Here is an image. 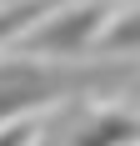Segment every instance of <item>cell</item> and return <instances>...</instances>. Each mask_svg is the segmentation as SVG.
<instances>
[{"mask_svg": "<svg viewBox=\"0 0 140 146\" xmlns=\"http://www.w3.org/2000/svg\"><path fill=\"white\" fill-rule=\"evenodd\" d=\"M125 71H55V66H5L0 71V126L5 121L30 116L35 106H50L60 96H75V91L105 86V81H120Z\"/></svg>", "mask_w": 140, "mask_h": 146, "instance_id": "1", "label": "cell"}, {"mask_svg": "<svg viewBox=\"0 0 140 146\" xmlns=\"http://www.w3.org/2000/svg\"><path fill=\"white\" fill-rule=\"evenodd\" d=\"M100 30H105V5L90 0V5H75V10H65V15H50V20L25 40L20 56H85Z\"/></svg>", "mask_w": 140, "mask_h": 146, "instance_id": "2", "label": "cell"}, {"mask_svg": "<svg viewBox=\"0 0 140 146\" xmlns=\"http://www.w3.org/2000/svg\"><path fill=\"white\" fill-rule=\"evenodd\" d=\"M140 141V121L135 116H100L90 126L70 136V146H135Z\"/></svg>", "mask_w": 140, "mask_h": 146, "instance_id": "3", "label": "cell"}, {"mask_svg": "<svg viewBox=\"0 0 140 146\" xmlns=\"http://www.w3.org/2000/svg\"><path fill=\"white\" fill-rule=\"evenodd\" d=\"M95 45H100V50H115V56L140 50V10H130V15H120L115 25H105V30L95 35Z\"/></svg>", "mask_w": 140, "mask_h": 146, "instance_id": "4", "label": "cell"}, {"mask_svg": "<svg viewBox=\"0 0 140 146\" xmlns=\"http://www.w3.org/2000/svg\"><path fill=\"white\" fill-rule=\"evenodd\" d=\"M40 10H45V0H20V5H10V10H0V40L20 35V30H25Z\"/></svg>", "mask_w": 140, "mask_h": 146, "instance_id": "5", "label": "cell"}, {"mask_svg": "<svg viewBox=\"0 0 140 146\" xmlns=\"http://www.w3.org/2000/svg\"><path fill=\"white\" fill-rule=\"evenodd\" d=\"M30 136H35V131H30L25 121H5V126H0V146H25Z\"/></svg>", "mask_w": 140, "mask_h": 146, "instance_id": "6", "label": "cell"}]
</instances>
